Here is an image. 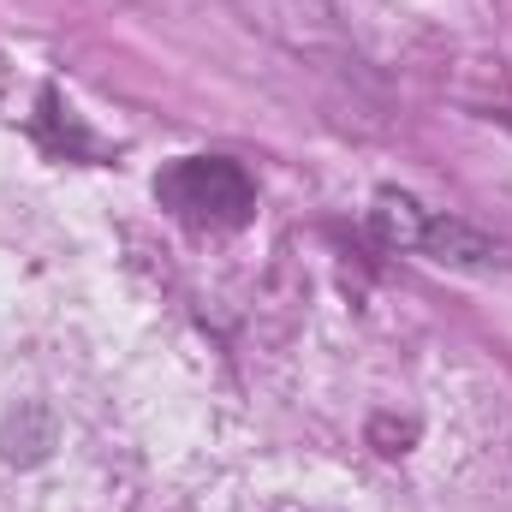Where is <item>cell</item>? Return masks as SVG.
Returning <instances> with one entry per match:
<instances>
[{
	"label": "cell",
	"instance_id": "6da1fadb",
	"mask_svg": "<svg viewBox=\"0 0 512 512\" xmlns=\"http://www.w3.org/2000/svg\"><path fill=\"white\" fill-rule=\"evenodd\" d=\"M155 197L173 221L197 227V233H233L256 215V185L251 173L227 155H185L173 167H161Z\"/></svg>",
	"mask_w": 512,
	"mask_h": 512
}]
</instances>
